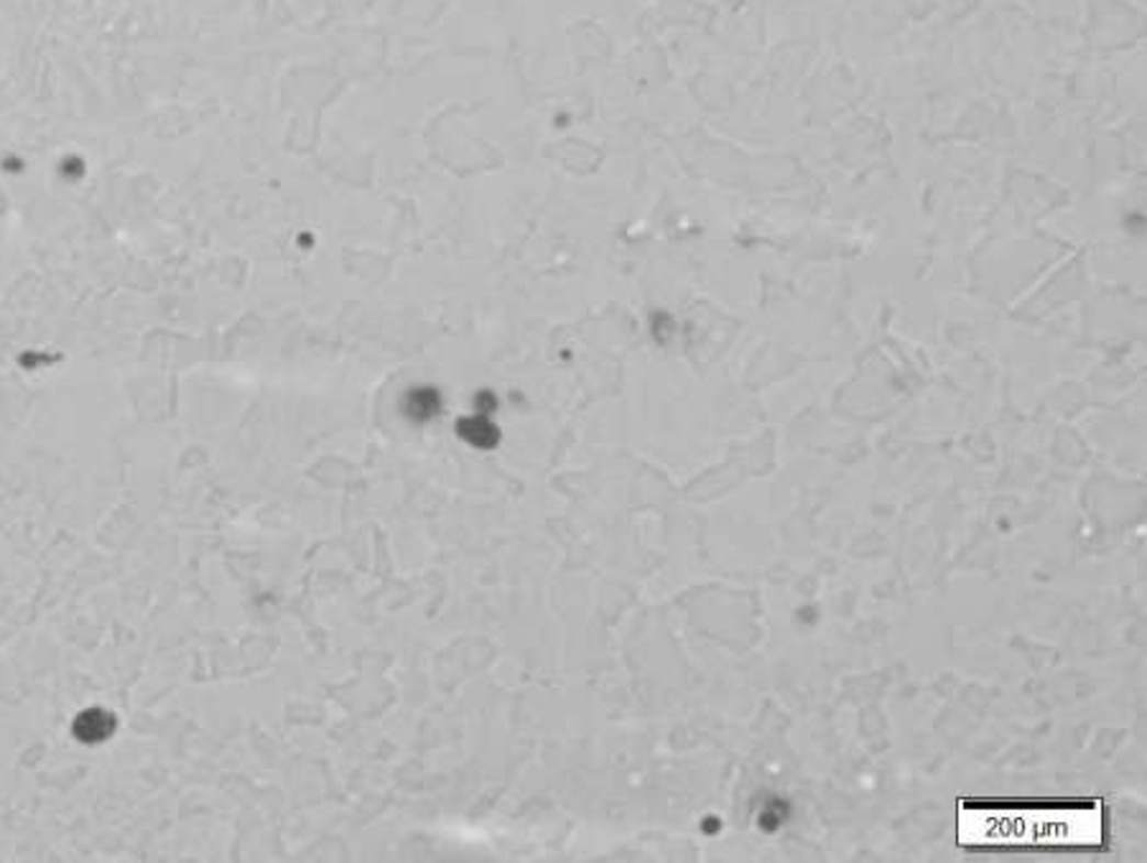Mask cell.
I'll return each mask as SVG.
<instances>
[{"instance_id":"cell-1","label":"cell","mask_w":1147,"mask_h":863,"mask_svg":"<svg viewBox=\"0 0 1147 863\" xmlns=\"http://www.w3.org/2000/svg\"><path fill=\"white\" fill-rule=\"evenodd\" d=\"M956 841L964 849H1110V807L1081 805H956Z\"/></svg>"}]
</instances>
